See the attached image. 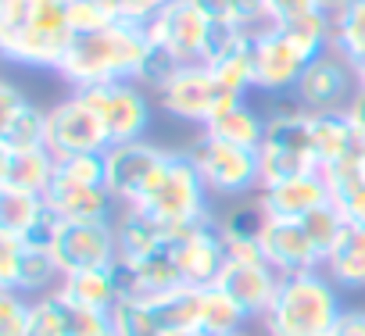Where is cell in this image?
<instances>
[{"mask_svg":"<svg viewBox=\"0 0 365 336\" xmlns=\"http://www.w3.org/2000/svg\"><path fill=\"white\" fill-rule=\"evenodd\" d=\"M150 51L154 43L147 22L122 19L97 33H76L58 75L72 90H90L104 83H136Z\"/></svg>","mask_w":365,"mask_h":336,"instance_id":"6da1fadb","label":"cell"},{"mask_svg":"<svg viewBox=\"0 0 365 336\" xmlns=\"http://www.w3.org/2000/svg\"><path fill=\"white\" fill-rule=\"evenodd\" d=\"M333 22L319 11L294 19V22H276L265 33L251 40V58H255V90L269 97L294 93L301 83L304 68L329 51Z\"/></svg>","mask_w":365,"mask_h":336,"instance_id":"7a4b0ae2","label":"cell"},{"mask_svg":"<svg viewBox=\"0 0 365 336\" xmlns=\"http://www.w3.org/2000/svg\"><path fill=\"white\" fill-rule=\"evenodd\" d=\"M340 311V286L326 275V268H312L283 275L279 293L265 311L262 325L265 336H329Z\"/></svg>","mask_w":365,"mask_h":336,"instance_id":"3957f363","label":"cell"},{"mask_svg":"<svg viewBox=\"0 0 365 336\" xmlns=\"http://www.w3.org/2000/svg\"><path fill=\"white\" fill-rule=\"evenodd\" d=\"M258 164H262V190L308 172H322L312 147V111H304L297 100L276 104L265 115V140L258 147Z\"/></svg>","mask_w":365,"mask_h":336,"instance_id":"277c9868","label":"cell"},{"mask_svg":"<svg viewBox=\"0 0 365 336\" xmlns=\"http://www.w3.org/2000/svg\"><path fill=\"white\" fill-rule=\"evenodd\" d=\"M208 197L212 194H208V187L197 172L194 157L187 150H168L154 183L147 187V194L129 208H140L165 226H190V222H201V219L212 215Z\"/></svg>","mask_w":365,"mask_h":336,"instance_id":"5b68a950","label":"cell"},{"mask_svg":"<svg viewBox=\"0 0 365 336\" xmlns=\"http://www.w3.org/2000/svg\"><path fill=\"white\" fill-rule=\"evenodd\" d=\"M72 0H29V19L19 29L15 40L0 43V54L26 68H47L58 72L68 43H72V22H68Z\"/></svg>","mask_w":365,"mask_h":336,"instance_id":"8992f818","label":"cell"},{"mask_svg":"<svg viewBox=\"0 0 365 336\" xmlns=\"http://www.w3.org/2000/svg\"><path fill=\"white\" fill-rule=\"evenodd\" d=\"M187 154L194 157L197 172L208 187L212 197H226V201H244L251 194H262V164H258V150L247 147H233L226 140H215L201 129V136L187 147Z\"/></svg>","mask_w":365,"mask_h":336,"instance_id":"52a82bcc","label":"cell"},{"mask_svg":"<svg viewBox=\"0 0 365 336\" xmlns=\"http://www.w3.org/2000/svg\"><path fill=\"white\" fill-rule=\"evenodd\" d=\"M244 97L226 90L215 72L208 65H187L179 68L175 79L158 93V107L168 115V118H182V122H194V125H208L212 118H219L222 111L237 107Z\"/></svg>","mask_w":365,"mask_h":336,"instance_id":"ba28073f","label":"cell"},{"mask_svg":"<svg viewBox=\"0 0 365 336\" xmlns=\"http://www.w3.org/2000/svg\"><path fill=\"white\" fill-rule=\"evenodd\" d=\"M150 43L187 65H208L212 58V19L194 0H168V4L147 22Z\"/></svg>","mask_w":365,"mask_h":336,"instance_id":"9c48e42d","label":"cell"},{"mask_svg":"<svg viewBox=\"0 0 365 336\" xmlns=\"http://www.w3.org/2000/svg\"><path fill=\"white\" fill-rule=\"evenodd\" d=\"M165 247L172 251L187 286L219 283V275H222V268L230 261L226 236H222V226H219L215 215H208L201 222H190V226H168Z\"/></svg>","mask_w":365,"mask_h":336,"instance_id":"30bf717a","label":"cell"},{"mask_svg":"<svg viewBox=\"0 0 365 336\" xmlns=\"http://www.w3.org/2000/svg\"><path fill=\"white\" fill-rule=\"evenodd\" d=\"M108 147H111V136H108L101 115L76 90L47 111V150L54 157L104 154Z\"/></svg>","mask_w":365,"mask_h":336,"instance_id":"8fae6325","label":"cell"},{"mask_svg":"<svg viewBox=\"0 0 365 336\" xmlns=\"http://www.w3.org/2000/svg\"><path fill=\"white\" fill-rule=\"evenodd\" d=\"M76 93L101 115L111 136V147L143 140V132L150 129V93L140 83H104V86L76 90Z\"/></svg>","mask_w":365,"mask_h":336,"instance_id":"7c38bea8","label":"cell"},{"mask_svg":"<svg viewBox=\"0 0 365 336\" xmlns=\"http://www.w3.org/2000/svg\"><path fill=\"white\" fill-rule=\"evenodd\" d=\"M354 93H358V72H354V65L344 54L326 51V54H319L304 68V75H301V83L294 86L290 97L304 111H344Z\"/></svg>","mask_w":365,"mask_h":336,"instance_id":"4fadbf2b","label":"cell"},{"mask_svg":"<svg viewBox=\"0 0 365 336\" xmlns=\"http://www.w3.org/2000/svg\"><path fill=\"white\" fill-rule=\"evenodd\" d=\"M165 154H168L165 147H154L147 140H129V143H115V147L104 150L108 190L122 208L136 204L147 194V187L154 183L158 168L165 161Z\"/></svg>","mask_w":365,"mask_h":336,"instance_id":"5bb4252c","label":"cell"},{"mask_svg":"<svg viewBox=\"0 0 365 336\" xmlns=\"http://www.w3.org/2000/svg\"><path fill=\"white\" fill-rule=\"evenodd\" d=\"M51 254H54L61 275L90 272V268H111L115 258H118L115 222H65Z\"/></svg>","mask_w":365,"mask_h":336,"instance_id":"9a60e30c","label":"cell"},{"mask_svg":"<svg viewBox=\"0 0 365 336\" xmlns=\"http://www.w3.org/2000/svg\"><path fill=\"white\" fill-rule=\"evenodd\" d=\"M279 283H283V275L265 258H258V261L230 258L219 275V286L247 311V318H265V311L272 308V300L279 293Z\"/></svg>","mask_w":365,"mask_h":336,"instance_id":"2e32d148","label":"cell"},{"mask_svg":"<svg viewBox=\"0 0 365 336\" xmlns=\"http://www.w3.org/2000/svg\"><path fill=\"white\" fill-rule=\"evenodd\" d=\"M262 254L279 275L312 272V268H322V261H326L315 251L312 236L304 233L301 219H269V226L262 233Z\"/></svg>","mask_w":365,"mask_h":336,"instance_id":"e0dca14e","label":"cell"},{"mask_svg":"<svg viewBox=\"0 0 365 336\" xmlns=\"http://www.w3.org/2000/svg\"><path fill=\"white\" fill-rule=\"evenodd\" d=\"M43 201L65 222H115L118 211H122V204L111 197L108 187H86V183H72V179H61V176H54Z\"/></svg>","mask_w":365,"mask_h":336,"instance_id":"ac0fdd59","label":"cell"},{"mask_svg":"<svg viewBox=\"0 0 365 336\" xmlns=\"http://www.w3.org/2000/svg\"><path fill=\"white\" fill-rule=\"evenodd\" d=\"M58 176V157L47 147L36 150H0V190H19L43 197Z\"/></svg>","mask_w":365,"mask_h":336,"instance_id":"d6986e66","label":"cell"},{"mask_svg":"<svg viewBox=\"0 0 365 336\" xmlns=\"http://www.w3.org/2000/svg\"><path fill=\"white\" fill-rule=\"evenodd\" d=\"M258 197H262V204H265V211L272 219H304L315 208L329 204V187H326L322 172H308V176L265 187Z\"/></svg>","mask_w":365,"mask_h":336,"instance_id":"ffe728a7","label":"cell"},{"mask_svg":"<svg viewBox=\"0 0 365 336\" xmlns=\"http://www.w3.org/2000/svg\"><path fill=\"white\" fill-rule=\"evenodd\" d=\"M358 132L347 118V111H312V147L319 157V168H329L344 157L358 154Z\"/></svg>","mask_w":365,"mask_h":336,"instance_id":"44dd1931","label":"cell"},{"mask_svg":"<svg viewBox=\"0 0 365 336\" xmlns=\"http://www.w3.org/2000/svg\"><path fill=\"white\" fill-rule=\"evenodd\" d=\"M326 187H329V204L344 215L347 226H365V172L358 157H344L329 168H322Z\"/></svg>","mask_w":365,"mask_h":336,"instance_id":"7402d4cb","label":"cell"},{"mask_svg":"<svg viewBox=\"0 0 365 336\" xmlns=\"http://www.w3.org/2000/svg\"><path fill=\"white\" fill-rule=\"evenodd\" d=\"M322 268L340 290H365V226H347Z\"/></svg>","mask_w":365,"mask_h":336,"instance_id":"603a6c76","label":"cell"},{"mask_svg":"<svg viewBox=\"0 0 365 336\" xmlns=\"http://www.w3.org/2000/svg\"><path fill=\"white\" fill-rule=\"evenodd\" d=\"M115 233H118V254L122 258H143L154 254L165 240H168V226L150 219L140 208H122L115 219Z\"/></svg>","mask_w":365,"mask_h":336,"instance_id":"cb8c5ba5","label":"cell"},{"mask_svg":"<svg viewBox=\"0 0 365 336\" xmlns=\"http://www.w3.org/2000/svg\"><path fill=\"white\" fill-rule=\"evenodd\" d=\"M58 290H61L72 304L90 308V311H104V315H111L115 304H118V286H115L111 268H90V272L61 275V286H58Z\"/></svg>","mask_w":365,"mask_h":336,"instance_id":"d4e9b609","label":"cell"},{"mask_svg":"<svg viewBox=\"0 0 365 336\" xmlns=\"http://www.w3.org/2000/svg\"><path fill=\"white\" fill-rule=\"evenodd\" d=\"M205 132L215 136V140H226V143H233V147L258 150L262 140H265V115L255 111L247 100H240L237 107H230V111H222L219 118H212V122L205 125Z\"/></svg>","mask_w":365,"mask_h":336,"instance_id":"484cf974","label":"cell"},{"mask_svg":"<svg viewBox=\"0 0 365 336\" xmlns=\"http://www.w3.org/2000/svg\"><path fill=\"white\" fill-rule=\"evenodd\" d=\"M247 322V311L219 286H201V315H197V332L201 336H230L240 332Z\"/></svg>","mask_w":365,"mask_h":336,"instance_id":"4316f807","label":"cell"},{"mask_svg":"<svg viewBox=\"0 0 365 336\" xmlns=\"http://www.w3.org/2000/svg\"><path fill=\"white\" fill-rule=\"evenodd\" d=\"M269 219L272 215L265 211L262 197H244V201H233L226 215H219V226H222L226 243H262Z\"/></svg>","mask_w":365,"mask_h":336,"instance_id":"83f0119b","label":"cell"},{"mask_svg":"<svg viewBox=\"0 0 365 336\" xmlns=\"http://www.w3.org/2000/svg\"><path fill=\"white\" fill-rule=\"evenodd\" d=\"M58 286H61V268H58L54 254H51V251H36V247L26 243L11 290H19V293H26V297H43V293L58 290Z\"/></svg>","mask_w":365,"mask_h":336,"instance_id":"f1b7e54d","label":"cell"},{"mask_svg":"<svg viewBox=\"0 0 365 336\" xmlns=\"http://www.w3.org/2000/svg\"><path fill=\"white\" fill-rule=\"evenodd\" d=\"M47 147V111L26 104L11 118L0 122V150H36Z\"/></svg>","mask_w":365,"mask_h":336,"instance_id":"f546056e","label":"cell"},{"mask_svg":"<svg viewBox=\"0 0 365 336\" xmlns=\"http://www.w3.org/2000/svg\"><path fill=\"white\" fill-rule=\"evenodd\" d=\"M329 51L344 54L351 65L365 61V0H351V4L333 19Z\"/></svg>","mask_w":365,"mask_h":336,"instance_id":"4dcf8cb0","label":"cell"},{"mask_svg":"<svg viewBox=\"0 0 365 336\" xmlns=\"http://www.w3.org/2000/svg\"><path fill=\"white\" fill-rule=\"evenodd\" d=\"M111 325L118 336H168L150 297L143 300H118L115 311H111Z\"/></svg>","mask_w":365,"mask_h":336,"instance_id":"1f68e13d","label":"cell"},{"mask_svg":"<svg viewBox=\"0 0 365 336\" xmlns=\"http://www.w3.org/2000/svg\"><path fill=\"white\" fill-rule=\"evenodd\" d=\"M208 68L215 72V79H219L226 90H233V93H240V97H247V93L255 90L251 43H247V47H237V51H230V54H222V58H215V61H208Z\"/></svg>","mask_w":365,"mask_h":336,"instance_id":"d6a6232c","label":"cell"},{"mask_svg":"<svg viewBox=\"0 0 365 336\" xmlns=\"http://www.w3.org/2000/svg\"><path fill=\"white\" fill-rule=\"evenodd\" d=\"M43 197L36 194H19V190H0V229L4 233H26L33 219L40 215Z\"/></svg>","mask_w":365,"mask_h":336,"instance_id":"836d02e7","label":"cell"},{"mask_svg":"<svg viewBox=\"0 0 365 336\" xmlns=\"http://www.w3.org/2000/svg\"><path fill=\"white\" fill-rule=\"evenodd\" d=\"M301 226H304V233L312 236V243H315V251H319L322 258L333 251V243H336V240H340V233L347 229L344 215H340L333 204L315 208L312 215H304V219H301ZM322 265H326V261H322Z\"/></svg>","mask_w":365,"mask_h":336,"instance_id":"e575fe53","label":"cell"},{"mask_svg":"<svg viewBox=\"0 0 365 336\" xmlns=\"http://www.w3.org/2000/svg\"><path fill=\"white\" fill-rule=\"evenodd\" d=\"M122 19L125 15L111 4V0H72V8H68L72 33H97V29L122 22Z\"/></svg>","mask_w":365,"mask_h":336,"instance_id":"d590c367","label":"cell"},{"mask_svg":"<svg viewBox=\"0 0 365 336\" xmlns=\"http://www.w3.org/2000/svg\"><path fill=\"white\" fill-rule=\"evenodd\" d=\"M0 336H33V300L19 290L0 293Z\"/></svg>","mask_w":365,"mask_h":336,"instance_id":"8d00e7d4","label":"cell"},{"mask_svg":"<svg viewBox=\"0 0 365 336\" xmlns=\"http://www.w3.org/2000/svg\"><path fill=\"white\" fill-rule=\"evenodd\" d=\"M58 176L86 187H108V168L104 154H76V157H58Z\"/></svg>","mask_w":365,"mask_h":336,"instance_id":"74e56055","label":"cell"},{"mask_svg":"<svg viewBox=\"0 0 365 336\" xmlns=\"http://www.w3.org/2000/svg\"><path fill=\"white\" fill-rule=\"evenodd\" d=\"M179 68H182V65H179L175 58H168L165 51H158V47H154V51L147 54V61H143V68H140L136 83H140L147 93H154V97H158V93L175 79V72H179Z\"/></svg>","mask_w":365,"mask_h":336,"instance_id":"f35d334b","label":"cell"},{"mask_svg":"<svg viewBox=\"0 0 365 336\" xmlns=\"http://www.w3.org/2000/svg\"><path fill=\"white\" fill-rule=\"evenodd\" d=\"M61 229H65V219H61L47 201H43L40 215H36V219H33V226L22 233V240H26L29 247H36V251H54V243H58Z\"/></svg>","mask_w":365,"mask_h":336,"instance_id":"ab89813d","label":"cell"},{"mask_svg":"<svg viewBox=\"0 0 365 336\" xmlns=\"http://www.w3.org/2000/svg\"><path fill=\"white\" fill-rule=\"evenodd\" d=\"M26 19H29V0H0V43L15 40Z\"/></svg>","mask_w":365,"mask_h":336,"instance_id":"60d3db41","label":"cell"},{"mask_svg":"<svg viewBox=\"0 0 365 336\" xmlns=\"http://www.w3.org/2000/svg\"><path fill=\"white\" fill-rule=\"evenodd\" d=\"M265 4L272 11V22H294L315 11V0H265Z\"/></svg>","mask_w":365,"mask_h":336,"instance_id":"b9f144b4","label":"cell"},{"mask_svg":"<svg viewBox=\"0 0 365 336\" xmlns=\"http://www.w3.org/2000/svg\"><path fill=\"white\" fill-rule=\"evenodd\" d=\"M111 4L125 15V19H136V22H150L168 0H111Z\"/></svg>","mask_w":365,"mask_h":336,"instance_id":"7bdbcfd3","label":"cell"},{"mask_svg":"<svg viewBox=\"0 0 365 336\" xmlns=\"http://www.w3.org/2000/svg\"><path fill=\"white\" fill-rule=\"evenodd\" d=\"M329 336H365V308H344Z\"/></svg>","mask_w":365,"mask_h":336,"instance_id":"ee69618b","label":"cell"},{"mask_svg":"<svg viewBox=\"0 0 365 336\" xmlns=\"http://www.w3.org/2000/svg\"><path fill=\"white\" fill-rule=\"evenodd\" d=\"M26 104H29V97H26L15 83H4V86H0V122L11 118L15 111H22Z\"/></svg>","mask_w":365,"mask_h":336,"instance_id":"f6af8a7d","label":"cell"},{"mask_svg":"<svg viewBox=\"0 0 365 336\" xmlns=\"http://www.w3.org/2000/svg\"><path fill=\"white\" fill-rule=\"evenodd\" d=\"M194 4H197L215 26H233V0H194Z\"/></svg>","mask_w":365,"mask_h":336,"instance_id":"bcb514c9","label":"cell"},{"mask_svg":"<svg viewBox=\"0 0 365 336\" xmlns=\"http://www.w3.org/2000/svg\"><path fill=\"white\" fill-rule=\"evenodd\" d=\"M344 111H347V118H351V125H354L358 140H365V90H358Z\"/></svg>","mask_w":365,"mask_h":336,"instance_id":"7dc6e473","label":"cell"},{"mask_svg":"<svg viewBox=\"0 0 365 336\" xmlns=\"http://www.w3.org/2000/svg\"><path fill=\"white\" fill-rule=\"evenodd\" d=\"M347 4H351V0H315V11H319V15H326V19L333 22V19H336Z\"/></svg>","mask_w":365,"mask_h":336,"instance_id":"c3c4849f","label":"cell"},{"mask_svg":"<svg viewBox=\"0 0 365 336\" xmlns=\"http://www.w3.org/2000/svg\"><path fill=\"white\" fill-rule=\"evenodd\" d=\"M354 72H358V90H365V61H358Z\"/></svg>","mask_w":365,"mask_h":336,"instance_id":"681fc988","label":"cell"},{"mask_svg":"<svg viewBox=\"0 0 365 336\" xmlns=\"http://www.w3.org/2000/svg\"><path fill=\"white\" fill-rule=\"evenodd\" d=\"M354 157H358V164H361V172H365V140L358 143V154H354Z\"/></svg>","mask_w":365,"mask_h":336,"instance_id":"f907efd6","label":"cell"},{"mask_svg":"<svg viewBox=\"0 0 365 336\" xmlns=\"http://www.w3.org/2000/svg\"><path fill=\"white\" fill-rule=\"evenodd\" d=\"M101 336H118V332H115V325H108V329H104Z\"/></svg>","mask_w":365,"mask_h":336,"instance_id":"816d5d0a","label":"cell"},{"mask_svg":"<svg viewBox=\"0 0 365 336\" xmlns=\"http://www.w3.org/2000/svg\"><path fill=\"white\" fill-rule=\"evenodd\" d=\"M168 336H201V332H168Z\"/></svg>","mask_w":365,"mask_h":336,"instance_id":"f5cc1de1","label":"cell"},{"mask_svg":"<svg viewBox=\"0 0 365 336\" xmlns=\"http://www.w3.org/2000/svg\"><path fill=\"white\" fill-rule=\"evenodd\" d=\"M230 336H251V332H244V329H240V332H230Z\"/></svg>","mask_w":365,"mask_h":336,"instance_id":"db71d44e","label":"cell"}]
</instances>
